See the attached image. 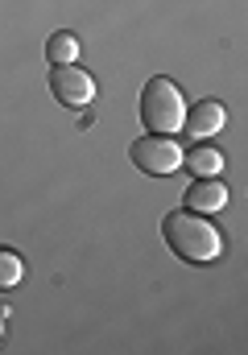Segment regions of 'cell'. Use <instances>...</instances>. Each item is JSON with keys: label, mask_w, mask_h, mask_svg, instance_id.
<instances>
[{"label": "cell", "mask_w": 248, "mask_h": 355, "mask_svg": "<svg viewBox=\"0 0 248 355\" xmlns=\"http://www.w3.org/2000/svg\"><path fill=\"white\" fill-rule=\"evenodd\" d=\"M228 207V186L220 178H199L190 190H186V211H199V215H211V211H224Z\"/></svg>", "instance_id": "8992f818"}, {"label": "cell", "mask_w": 248, "mask_h": 355, "mask_svg": "<svg viewBox=\"0 0 248 355\" xmlns=\"http://www.w3.org/2000/svg\"><path fill=\"white\" fill-rule=\"evenodd\" d=\"M21 277H25L21 257H17L13 248H0V293H8L13 285H21Z\"/></svg>", "instance_id": "9c48e42d"}, {"label": "cell", "mask_w": 248, "mask_h": 355, "mask_svg": "<svg viewBox=\"0 0 248 355\" xmlns=\"http://www.w3.org/2000/svg\"><path fill=\"white\" fill-rule=\"evenodd\" d=\"M46 58H50V67H67V62H75V58H79V37L67 33V29L50 33V42H46Z\"/></svg>", "instance_id": "ba28073f"}, {"label": "cell", "mask_w": 248, "mask_h": 355, "mask_svg": "<svg viewBox=\"0 0 248 355\" xmlns=\"http://www.w3.org/2000/svg\"><path fill=\"white\" fill-rule=\"evenodd\" d=\"M129 157H133L137 170H145V174H154V178H165V174H178V170H182V149H178V141H174V137H158V132L133 141Z\"/></svg>", "instance_id": "3957f363"}, {"label": "cell", "mask_w": 248, "mask_h": 355, "mask_svg": "<svg viewBox=\"0 0 248 355\" xmlns=\"http://www.w3.org/2000/svg\"><path fill=\"white\" fill-rule=\"evenodd\" d=\"M182 120H186V99H182L178 83L165 79V75L149 79L141 87V124L158 137H170V132L182 128Z\"/></svg>", "instance_id": "7a4b0ae2"}, {"label": "cell", "mask_w": 248, "mask_h": 355, "mask_svg": "<svg viewBox=\"0 0 248 355\" xmlns=\"http://www.w3.org/2000/svg\"><path fill=\"white\" fill-rule=\"evenodd\" d=\"M162 236L170 244V252L182 257L186 265H211L224 252L220 227L207 215H199V211H170L162 219Z\"/></svg>", "instance_id": "6da1fadb"}, {"label": "cell", "mask_w": 248, "mask_h": 355, "mask_svg": "<svg viewBox=\"0 0 248 355\" xmlns=\"http://www.w3.org/2000/svg\"><path fill=\"white\" fill-rule=\"evenodd\" d=\"M224 120H228L224 103H220V99H203V103H195V107L186 112L182 128H186L195 141H207V137H215V132L224 128Z\"/></svg>", "instance_id": "5b68a950"}, {"label": "cell", "mask_w": 248, "mask_h": 355, "mask_svg": "<svg viewBox=\"0 0 248 355\" xmlns=\"http://www.w3.org/2000/svg\"><path fill=\"white\" fill-rule=\"evenodd\" d=\"M50 95L63 103V107H87L91 99H95V79L75 67V62H67V67H54L50 71Z\"/></svg>", "instance_id": "277c9868"}, {"label": "cell", "mask_w": 248, "mask_h": 355, "mask_svg": "<svg viewBox=\"0 0 248 355\" xmlns=\"http://www.w3.org/2000/svg\"><path fill=\"white\" fill-rule=\"evenodd\" d=\"M182 170H190L195 178H220V170H224V153L199 141V149L182 153Z\"/></svg>", "instance_id": "52a82bcc"}, {"label": "cell", "mask_w": 248, "mask_h": 355, "mask_svg": "<svg viewBox=\"0 0 248 355\" xmlns=\"http://www.w3.org/2000/svg\"><path fill=\"white\" fill-rule=\"evenodd\" d=\"M0 339H4V310H0Z\"/></svg>", "instance_id": "30bf717a"}]
</instances>
